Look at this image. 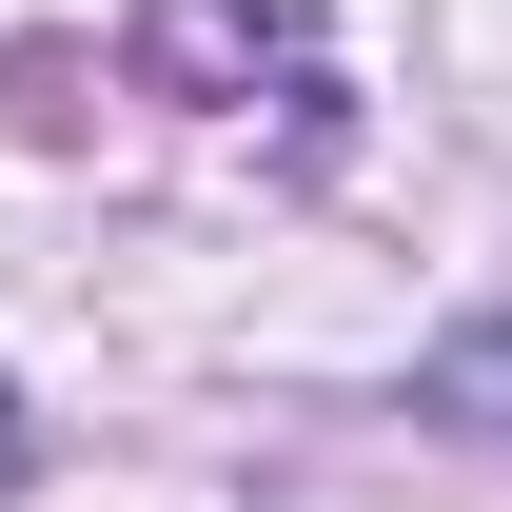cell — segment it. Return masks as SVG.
Wrapping results in <instances>:
<instances>
[{
  "label": "cell",
  "instance_id": "obj_2",
  "mask_svg": "<svg viewBox=\"0 0 512 512\" xmlns=\"http://www.w3.org/2000/svg\"><path fill=\"white\" fill-rule=\"evenodd\" d=\"M414 414H434V434H493V453H512V316H453L434 355H414Z\"/></svg>",
  "mask_w": 512,
  "mask_h": 512
},
{
  "label": "cell",
  "instance_id": "obj_1",
  "mask_svg": "<svg viewBox=\"0 0 512 512\" xmlns=\"http://www.w3.org/2000/svg\"><path fill=\"white\" fill-rule=\"evenodd\" d=\"M138 60L158 79H256V60H296V0H158Z\"/></svg>",
  "mask_w": 512,
  "mask_h": 512
},
{
  "label": "cell",
  "instance_id": "obj_3",
  "mask_svg": "<svg viewBox=\"0 0 512 512\" xmlns=\"http://www.w3.org/2000/svg\"><path fill=\"white\" fill-rule=\"evenodd\" d=\"M20 473H40V414H20V375H0V493H20Z\"/></svg>",
  "mask_w": 512,
  "mask_h": 512
}]
</instances>
